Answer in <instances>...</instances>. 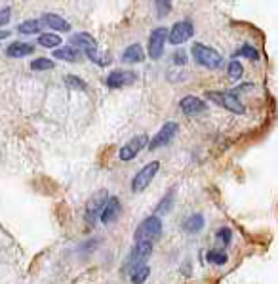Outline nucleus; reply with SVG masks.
<instances>
[{
  "mask_svg": "<svg viewBox=\"0 0 278 284\" xmlns=\"http://www.w3.org/2000/svg\"><path fill=\"white\" fill-rule=\"evenodd\" d=\"M17 31L21 33V35H37L38 31H40V21L37 19H29V21H23Z\"/></svg>",
  "mask_w": 278,
  "mask_h": 284,
  "instance_id": "nucleus-26",
  "label": "nucleus"
},
{
  "mask_svg": "<svg viewBox=\"0 0 278 284\" xmlns=\"http://www.w3.org/2000/svg\"><path fill=\"white\" fill-rule=\"evenodd\" d=\"M204 229V216L202 214H190L183 219V231L189 235H197Z\"/></svg>",
  "mask_w": 278,
  "mask_h": 284,
  "instance_id": "nucleus-16",
  "label": "nucleus"
},
{
  "mask_svg": "<svg viewBox=\"0 0 278 284\" xmlns=\"http://www.w3.org/2000/svg\"><path fill=\"white\" fill-rule=\"evenodd\" d=\"M179 107H181L185 115L197 117V115H202L206 111V103L200 97H197V95H185L183 99L179 101Z\"/></svg>",
  "mask_w": 278,
  "mask_h": 284,
  "instance_id": "nucleus-12",
  "label": "nucleus"
},
{
  "mask_svg": "<svg viewBox=\"0 0 278 284\" xmlns=\"http://www.w3.org/2000/svg\"><path fill=\"white\" fill-rule=\"evenodd\" d=\"M107 200H109V193H107V189L97 191L95 195L90 197L88 204H86V212H84L86 223H88L90 227L94 225L95 221H97V218L101 216V212H103V208H105Z\"/></svg>",
  "mask_w": 278,
  "mask_h": 284,
  "instance_id": "nucleus-6",
  "label": "nucleus"
},
{
  "mask_svg": "<svg viewBox=\"0 0 278 284\" xmlns=\"http://www.w3.org/2000/svg\"><path fill=\"white\" fill-rule=\"evenodd\" d=\"M40 21L44 23L48 29L59 31V33H67V31H71V23L67 21V19H63L61 15L51 14V12L42 14V19H40Z\"/></svg>",
  "mask_w": 278,
  "mask_h": 284,
  "instance_id": "nucleus-15",
  "label": "nucleus"
},
{
  "mask_svg": "<svg viewBox=\"0 0 278 284\" xmlns=\"http://www.w3.org/2000/svg\"><path fill=\"white\" fill-rule=\"evenodd\" d=\"M71 44H73V48L82 50L84 54H88L92 50H97V40L90 33H76V35H73Z\"/></svg>",
  "mask_w": 278,
  "mask_h": 284,
  "instance_id": "nucleus-14",
  "label": "nucleus"
},
{
  "mask_svg": "<svg viewBox=\"0 0 278 284\" xmlns=\"http://www.w3.org/2000/svg\"><path fill=\"white\" fill-rule=\"evenodd\" d=\"M154 8H156V15H158V17H166V15L170 14V10H172V2L160 0V2L154 4Z\"/></svg>",
  "mask_w": 278,
  "mask_h": 284,
  "instance_id": "nucleus-30",
  "label": "nucleus"
},
{
  "mask_svg": "<svg viewBox=\"0 0 278 284\" xmlns=\"http://www.w3.org/2000/svg\"><path fill=\"white\" fill-rule=\"evenodd\" d=\"M206 97L212 99L213 103L221 105L223 109L234 113V115H244V113H246L244 103H242L240 99H238V95L233 94V92H208Z\"/></svg>",
  "mask_w": 278,
  "mask_h": 284,
  "instance_id": "nucleus-3",
  "label": "nucleus"
},
{
  "mask_svg": "<svg viewBox=\"0 0 278 284\" xmlns=\"http://www.w3.org/2000/svg\"><path fill=\"white\" fill-rule=\"evenodd\" d=\"M172 59H174V63H177V65H183L185 61H187V54L185 51H176L174 56H172Z\"/></svg>",
  "mask_w": 278,
  "mask_h": 284,
  "instance_id": "nucleus-33",
  "label": "nucleus"
},
{
  "mask_svg": "<svg viewBox=\"0 0 278 284\" xmlns=\"http://www.w3.org/2000/svg\"><path fill=\"white\" fill-rule=\"evenodd\" d=\"M10 37V31H2L0 29V40H4V38Z\"/></svg>",
  "mask_w": 278,
  "mask_h": 284,
  "instance_id": "nucleus-34",
  "label": "nucleus"
},
{
  "mask_svg": "<svg viewBox=\"0 0 278 284\" xmlns=\"http://www.w3.org/2000/svg\"><path fill=\"white\" fill-rule=\"evenodd\" d=\"M242 74H244V67L238 59H231L227 65V76L231 81H240Z\"/></svg>",
  "mask_w": 278,
  "mask_h": 284,
  "instance_id": "nucleus-22",
  "label": "nucleus"
},
{
  "mask_svg": "<svg viewBox=\"0 0 278 284\" xmlns=\"http://www.w3.org/2000/svg\"><path fill=\"white\" fill-rule=\"evenodd\" d=\"M149 273H151L149 265H141V267H137L135 271H132V273H130L132 284H143L147 278H149Z\"/></svg>",
  "mask_w": 278,
  "mask_h": 284,
  "instance_id": "nucleus-24",
  "label": "nucleus"
},
{
  "mask_svg": "<svg viewBox=\"0 0 278 284\" xmlns=\"http://www.w3.org/2000/svg\"><path fill=\"white\" fill-rule=\"evenodd\" d=\"M145 59V51L141 44H130L124 51H122V61L124 63H141Z\"/></svg>",
  "mask_w": 278,
  "mask_h": 284,
  "instance_id": "nucleus-17",
  "label": "nucleus"
},
{
  "mask_svg": "<svg viewBox=\"0 0 278 284\" xmlns=\"http://www.w3.org/2000/svg\"><path fill=\"white\" fill-rule=\"evenodd\" d=\"M190 56L192 59L197 61L200 67H204V69H219L223 65V56H221L217 50H213L210 46H206L202 42H197L192 44V48H190Z\"/></svg>",
  "mask_w": 278,
  "mask_h": 284,
  "instance_id": "nucleus-1",
  "label": "nucleus"
},
{
  "mask_svg": "<svg viewBox=\"0 0 278 284\" xmlns=\"http://www.w3.org/2000/svg\"><path fill=\"white\" fill-rule=\"evenodd\" d=\"M172 204H174V189H170L166 195H164V198H162L160 202H158V206H156V214L154 216H164V214H168L170 212V208H172Z\"/></svg>",
  "mask_w": 278,
  "mask_h": 284,
  "instance_id": "nucleus-21",
  "label": "nucleus"
},
{
  "mask_svg": "<svg viewBox=\"0 0 278 284\" xmlns=\"http://www.w3.org/2000/svg\"><path fill=\"white\" fill-rule=\"evenodd\" d=\"M162 237V219L158 216H149L145 218L139 227L135 229V235L133 239L135 242H151L153 244L154 241H158Z\"/></svg>",
  "mask_w": 278,
  "mask_h": 284,
  "instance_id": "nucleus-2",
  "label": "nucleus"
},
{
  "mask_svg": "<svg viewBox=\"0 0 278 284\" xmlns=\"http://www.w3.org/2000/svg\"><path fill=\"white\" fill-rule=\"evenodd\" d=\"M158 170H160V162L158 161L149 162V164H145V166L141 168L137 174L133 175V179H132V191L133 193H143V191L151 185V182L156 177Z\"/></svg>",
  "mask_w": 278,
  "mask_h": 284,
  "instance_id": "nucleus-4",
  "label": "nucleus"
},
{
  "mask_svg": "<svg viewBox=\"0 0 278 284\" xmlns=\"http://www.w3.org/2000/svg\"><path fill=\"white\" fill-rule=\"evenodd\" d=\"M176 134H177V124L176 122H166L160 130L153 136V139L149 141L147 149H149V151H158V149L168 145L170 141L176 138Z\"/></svg>",
  "mask_w": 278,
  "mask_h": 284,
  "instance_id": "nucleus-9",
  "label": "nucleus"
},
{
  "mask_svg": "<svg viewBox=\"0 0 278 284\" xmlns=\"http://www.w3.org/2000/svg\"><path fill=\"white\" fill-rule=\"evenodd\" d=\"M168 42V29L166 27H156V29L149 35V44H147V51H149V58L151 59H160L164 54Z\"/></svg>",
  "mask_w": 278,
  "mask_h": 284,
  "instance_id": "nucleus-7",
  "label": "nucleus"
},
{
  "mask_svg": "<svg viewBox=\"0 0 278 284\" xmlns=\"http://www.w3.org/2000/svg\"><path fill=\"white\" fill-rule=\"evenodd\" d=\"M147 145H149V138H147L145 134H137V136H133L132 139H128V143H124V145L120 147L118 157H120V161H124V162L133 161Z\"/></svg>",
  "mask_w": 278,
  "mask_h": 284,
  "instance_id": "nucleus-8",
  "label": "nucleus"
},
{
  "mask_svg": "<svg viewBox=\"0 0 278 284\" xmlns=\"http://www.w3.org/2000/svg\"><path fill=\"white\" fill-rule=\"evenodd\" d=\"M10 19H12V10H10V8H2V10H0V27L8 25Z\"/></svg>",
  "mask_w": 278,
  "mask_h": 284,
  "instance_id": "nucleus-31",
  "label": "nucleus"
},
{
  "mask_svg": "<svg viewBox=\"0 0 278 284\" xmlns=\"http://www.w3.org/2000/svg\"><path fill=\"white\" fill-rule=\"evenodd\" d=\"M120 200H118V197H109V200H107V204H105V208H103L101 216H99V219H101V223H105V225H109V223H113V221H117V218L120 216Z\"/></svg>",
  "mask_w": 278,
  "mask_h": 284,
  "instance_id": "nucleus-13",
  "label": "nucleus"
},
{
  "mask_svg": "<svg viewBox=\"0 0 278 284\" xmlns=\"http://www.w3.org/2000/svg\"><path fill=\"white\" fill-rule=\"evenodd\" d=\"M86 56H88L90 61H94V63H97V65H101V67L109 65L110 63L109 54H103V51H99V50H92V51H88Z\"/></svg>",
  "mask_w": 278,
  "mask_h": 284,
  "instance_id": "nucleus-25",
  "label": "nucleus"
},
{
  "mask_svg": "<svg viewBox=\"0 0 278 284\" xmlns=\"http://www.w3.org/2000/svg\"><path fill=\"white\" fill-rule=\"evenodd\" d=\"M236 56H244V58L252 59V61H259V51H257L252 44H244L236 54H233V59L236 58Z\"/></svg>",
  "mask_w": 278,
  "mask_h": 284,
  "instance_id": "nucleus-27",
  "label": "nucleus"
},
{
  "mask_svg": "<svg viewBox=\"0 0 278 284\" xmlns=\"http://www.w3.org/2000/svg\"><path fill=\"white\" fill-rule=\"evenodd\" d=\"M192 35H194L192 23L190 21H177L168 29V42L174 44V46H179V44L187 42L189 38H192Z\"/></svg>",
  "mask_w": 278,
  "mask_h": 284,
  "instance_id": "nucleus-10",
  "label": "nucleus"
},
{
  "mask_svg": "<svg viewBox=\"0 0 278 284\" xmlns=\"http://www.w3.org/2000/svg\"><path fill=\"white\" fill-rule=\"evenodd\" d=\"M38 44L42 46V48H55L58 50V46L61 44V37L55 35V33H44V35H40L38 37Z\"/></svg>",
  "mask_w": 278,
  "mask_h": 284,
  "instance_id": "nucleus-20",
  "label": "nucleus"
},
{
  "mask_svg": "<svg viewBox=\"0 0 278 284\" xmlns=\"http://www.w3.org/2000/svg\"><path fill=\"white\" fill-rule=\"evenodd\" d=\"M132 82H135V73H133V71L115 69V71L107 76V86L113 88V90L124 88V86H128V84H132Z\"/></svg>",
  "mask_w": 278,
  "mask_h": 284,
  "instance_id": "nucleus-11",
  "label": "nucleus"
},
{
  "mask_svg": "<svg viewBox=\"0 0 278 284\" xmlns=\"http://www.w3.org/2000/svg\"><path fill=\"white\" fill-rule=\"evenodd\" d=\"M151 254H153V244L151 242H135V246H133V250L130 252V255H128V260L124 263V269L132 273L141 265H147L145 262L151 257Z\"/></svg>",
  "mask_w": 278,
  "mask_h": 284,
  "instance_id": "nucleus-5",
  "label": "nucleus"
},
{
  "mask_svg": "<svg viewBox=\"0 0 278 284\" xmlns=\"http://www.w3.org/2000/svg\"><path fill=\"white\" fill-rule=\"evenodd\" d=\"M206 257H208V262L215 263V265H223V263H227V260H229L225 252H217V250H210V252L206 254Z\"/></svg>",
  "mask_w": 278,
  "mask_h": 284,
  "instance_id": "nucleus-29",
  "label": "nucleus"
},
{
  "mask_svg": "<svg viewBox=\"0 0 278 284\" xmlns=\"http://www.w3.org/2000/svg\"><path fill=\"white\" fill-rule=\"evenodd\" d=\"M65 84L69 90H80V92H84L86 88H88V84L82 81V79H78V76H74V74H67L65 76Z\"/></svg>",
  "mask_w": 278,
  "mask_h": 284,
  "instance_id": "nucleus-28",
  "label": "nucleus"
},
{
  "mask_svg": "<svg viewBox=\"0 0 278 284\" xmlns=\"http://www.w3.org/2000/svg\"><path fill=\"white\" fill-rule=\"evenodd\" d=\"M35 51V46L27 42H14L10 44L6 48V56L8 58H25V56H31Z\"/></svg>",
  "mask_w": 278,
  "mask_h": 284,
  "instance_id": "nucleus-18",
  "label": "nucleus"
},
{
  "mask_svg": "<svg viewBox=\"0 0 278 284\" xmlns=\"http://www.w3.org/2000/svg\"><path fill=\"white\" fill-rule=\"evenodd\" d=\"M217 239H219L225 246L231 244V229H219V231H217Z\"/></svg>",
  "mask_w": 278,
  "mask_h": 284,
  "instance_id": "nucleus-32",
  "label": "nucleus"
},
{
  "mask_svg": "<svg viewBox=\"0 0 278 284\" xmlns=\"http://www.w3.org/2000/svg\"><path fill=\"white\" fill-rule=\"evenodd\" d=\"M53 67H55V63L50 58H37L31 61V69L33 71H51Z\"/></svg>",
  "mask_w": 278,
  "mask_h": 284,
  "instance_id": "nucleus-23",
  "label": "nucleus"
},
{
  "mask_svg": "<svg viewBox=\"0 0 278 284\" xmlns=\"http://www.w3.org/2000/svg\"><path fill=\"white\" fill-rule=\"evenodd\" d=\"M53 58L69 61V63H76L80 59V51L73 48V46H63V48H58V50L53 51Z\"/></svg>",
  "mask_w": 278,
  "mask_h": 284,
  "instance_id": "nucleus-19",
  "label": "nucleus"
}]
</instances>
